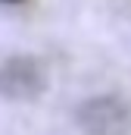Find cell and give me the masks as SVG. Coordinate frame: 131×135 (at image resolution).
Segmentation results:
<instances>
[{
	"label": "cell",
	"mask_w": 131,
	"mask_h": 135,
	"mask_svg": "<svg viewBox=\"0 0 131 135\" xmlns=\"http://www.w3.org/2000/svg\"><path fill=\"white\" fill-rule=\"evenodd\" d=\"M44 88V69L31 57H13L0 66V94L25 101Z\"/></svg>",
	"instance_id": "1"
},
{
	"label": "cell",
	"mask_w": 131,
	"mask_h": 135,
	"mask_svg": "<svg viewBox=\"0 0 131 135\" xmlns=\"http://www.w3.org/2000/svg\"><path fill=\"white\" fill-rule=\"evenodd\" d=\"M81 126L94 135H119L128 126V113L125 107L116 101V98H97V101H88L78 113Z\"/></svg>",
	"instance_id": "2"
},
{
	"label": "cell",
	"mask_w": 131,
	"mask_h": 135,
	"mask_svg": "<svg viewBox=\"0 0 131 135\" xmlns=\"http://www.w3.org/2000/svg\"><path fill=\"white\" fill-rule=\"evenodd\" d=\"M3 3H19V0H3Z\"/></svg>",
	"instance_id": "3"
}]
</instances>
